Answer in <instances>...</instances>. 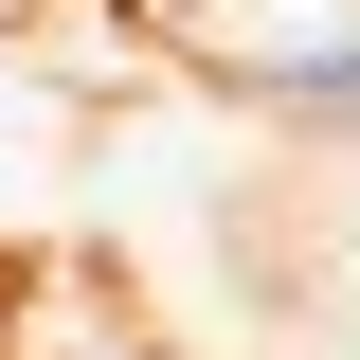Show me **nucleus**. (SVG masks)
Here are the masks:
<instances>
[{"mask_svg":"<svg viewBox=\"0 0 360 360\" xmlns=\"http://www.w3.org/2000/svg\"><path fill=\"white\" fill-rule=\"evenodd\" d=\"M307 90H324V108H360V54H324V72H307Z\"/></svg>","mask_w":360,"mask_h":360,"instance_id":"obj_1","label":"nucleus"}]
</instances>
